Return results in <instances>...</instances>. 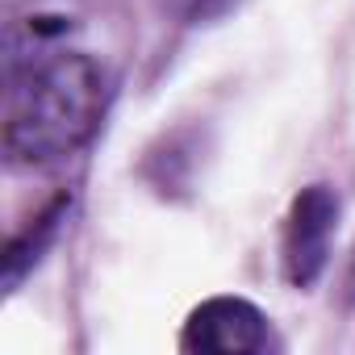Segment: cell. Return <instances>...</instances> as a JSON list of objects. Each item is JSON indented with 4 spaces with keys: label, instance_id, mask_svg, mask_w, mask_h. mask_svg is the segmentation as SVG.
<instances>
[{
    "label": "cell",
    "instance_id": "obj_1",
    "mask_svg": "<svg viewBox=\"0 0 355 355\" xmlns=\"http://www.w3.org/2000/svg\"><path fill=\"white\" fill-rule=\"evenodd\" d=\"M113 80L101 59L71 46H9L5 159L17 171H51L80 155L109 109Z\"/></svg>",
    "mask_w": 355,
    "mask_h": 355
},
{
    "label": "cell",
    "instance_id": "obj_2",
    "mask_svg": "<svg viewBox=\"0 0 355 355\" xmlns=\"http://www.w3.org/2000/svg\"><path fill=\"white\" fill-rule=\"evenodd\" d=\"M338 193L330 184H305L280 226V272L293 288H313L330 263V239L338 230Z\"/></svg>",
    "mask_w": 355,
    "mask_h": 355
},
{
    "label": "cell",
    "instance_id": "obj_3",
    "mask_svg": "<svg viewBox=\"0 0 355 355\" xmlns=\"http://www.w3.org/2000/svg\"><path fill=\"white\" fill-rule=\"evenodd\" d=\"M272 347L276 338L268 313L247 297H209L180 330V351L193 355H263Z\"/></svg>",
    "mask_w": 355,
    "mask_h": 355
},
{
    "label": "cell",
    "instance_id": "obj_4",
    "mask_svg": "<svg viewBox=\"0 0 355 355\" xmlns=\"http://www.w3.org/2000/svg\"><path fill=\"white\" fill-rule=\"evenodd\" d=\"M67 209H71V201L59 197V201H51L38 218H30L26 230H17V234L9 239V247H5V293H13V288L42 263V255L55 247V239H59V230H63V222H67Z\"/></svg>",
    "mask_w": 355,
    "mask_h": 355
},
{
    "label": "cell",
    "instance_id": "obj_5",
    "mask_svg": "<svg viewBox=\"0 0 355 355\" xmlns=\"http://www.w3.org/2000/svg\"><path fill=\"white\" fill-rule=\"evenodd\" d=\"M234 5H239V0H184V21L189 26H214Z\"/></svg>",
    "mask_w": 355,
    "mask_h": 355
},
{
    "label": "cell",
    "instance_id": "obj_6",
    "mask_svg": "<svg viewBox=\"0 0 355 355\" xmlns=\"http://www.w3.org/2000/svg\"><path fill=\"white\" fill-rule=\"evenodd\" d=\"M343 301L355 305V251H351V263H347V276H343Z\"/></svg>",
    "mask_w": 355,
    "mask_h": 355
}]
</instances>
